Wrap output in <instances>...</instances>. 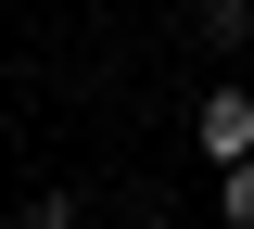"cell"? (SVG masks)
Wrapping results in <instances>:
<instances>
[{"instance_id":"277c9868","label":"cell","mask_w":254,"mask_h":229,"mask_svg":"<svg viewBox=\"0 0 254 229\" xmlns=\"http://www.w3.org/2000/svg\"><path fill=\"white\" fill-rule=\"evenodd\" d=\"M13 229H76V191H38V204H26Z\"/></svg>"},{"instance_id":"5b68a950","label":"cell","mask_w":254,"mask_h":229,"mask_svg":"<svg viewBox=\"0 0 254 229\" xmlns=\"http://www.w3.org/2000/svg\"><path fill=\"white\" fill-rule=\"evenodd\" d=\"M178 229H190V217H178Z\"/></svg>"},{"instance_id":"3957f363","label":"cell","mask_w":254,"mask_h":229,"mask_svg":"<svg viewBox=\"0 0 254 229\" xmlns=\"http://www.w3.org/2000/svg\"><path fill=\"white\" fill-rule=\"evenodd\" d=\"M216 229H254V165H216Z\"/></svg>"},{"instance_id":"7a4b0ae2","label":"cell","mask_w":254,"mask_h":229,"mask_svg":"<svg viewBox=\"0 0 254 229\" xmlns=\"http://www.w3.org/2000/svg\"><path fill=\"white\" fill-rule=\"evenodd\" d=\"M190 38H203V51H242L254 38V0H190Z\"/></svg>"},{"instance_id":"6da1fadb","label":"cell","mask_w":254,"mask_h":229,"mask_svg":"<svg viewBox=\"0 0 254 229\" xmlns=\"http://www.w3.org/2000/svg\"><path fill=\"white\" fill-rule=\"evenodd\" d=\"M190 140H203V165H254V89H203Z\"/></svg>"}]
</instances>
